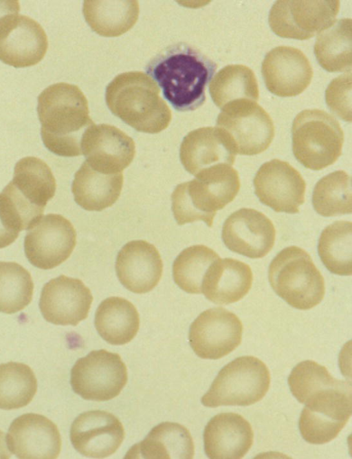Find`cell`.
<instances>
[{
	"label": "cell",
	"mask_w": 352,
	"mask_h": 459,
	"mask_svg": "<svg viewBox=\"0 0 352 459\" xmlns=\"http://www.w3.org/2000/svg\"><path fill=\"white\" fill-rule=\"evenodd\" d=\"M194 454L195 445L189 431L180 424L164 422L131 447L124 458L192 459Z\"/></svg>",
	"instance_id": "obj_26"
},
{
	"label": "cell",
	"mask_w": 352,
	"mask_h": 459,
	"mask_svg": "<svg viewBox=\"0 0 352 459\" xmlns=\"http://www.w3.org/2000/svg\"><path fill=\"white\" fill-rule=\"evenodd\" d=\"M271 287L289 306L309 310L319 304L325 294L324 277L304 249L283 248L271 261L268 270Z\"/></svg>",
	"instance_id": "obj_5"
},
{
	"label": "cell",
	"mask_w": 352,
	"mask_h": 459,
	"mask_svg": "<svg viewBox=\"0 0 352 459\" xmlns=\"http://www.w3.org/2000/svg\"><path fill=\"white\" fill-rule=\"evenodd\" d=\"M92 301L91 290L80 279L61 275L44 285L39 308L47 321L75 326L88 317Z\"/></svg>",
	"instance_id": "obj_17"
},
{
	"label": "cell",
	"mask_w": 352,
	"mask_h": 459,
	"mask_svg": "<svg viewBox=\"0 0 352 459\" xmlns=\"http://www.w3.org/2000/svg\"><path fill=\"white\" fill-rule=\"evenodd\" d=\"M76 244V232L65 217L50 213L41 217L27 233L24 251L31 264L54 268L66 261Z\"/></svg>",
	"instance_id": "obj_12"
},
{
	"label": "cell",
	"mask_w": 352,
	"mask_h": 459,
	"mask_svg": "<svg viewBox=\"0 0 352 459\" xmlns=\"http://www.w3.org/2000/svg\"><path fill=\"white\" fill-rule=\"evenodd\" d=\"M235 155L228 136L217 127L189 132L183 139L179 153L185 169L195 176L218 164L232 165Z\"/></svg>",
	"instance_id": "obj_23"
},
{
	"label": "cell",
	"mask_w": 352,
	"mask_h": 459,
	"mask_svg": "<svg viewBox=\"0 0 352 459\" xmlns=\"http://www.w3.org/2000/svg\"><path fill=\"white\" fill-rule=\"evenodd\" d=\"M261 202L274 211L297 213L305 202L306 183L289 162L273 159L263 164L254 178Z\"/></svg>",
	"instance_id": "obj_14"
},
{
	"label": "cell",
	"mask_w": 352,
	"mask_h": 459,
	"mask_svg": "<svg viewBox=\"0 0 352 459\" xmlns=\"http://www.w3.org/2000/svg\"><path fill=\"white\" fill-rule=\"evenodd\" d=\"M123 180L122 173H102L93 169L85 161L75 173L72 182L74 200L87 211H101L118 200Z\"/></svg>",
	"instance_id": "obj_27"
},
{
	"label": "cell",
	"mask_w": 352,
	"mask_h": 459,
	"mask_svg": "<svg viewBox=\"0 0 352 459\" xmlns=\"http://www.w3.org/2000/svg\"><path fill=\"white\" fill-rule=\"evenodd\" d=\"M217 68V65L197 48L178 43L161 50L146 70L177 111H190L204 103L206 87Z\"/></svg>",
	"instance_id": "obj_1"
},
{
	"label": "cell",
	"mask_w": 352,
	"mask_h": 459,
	"mask_svg": "<svg viewBox=\"0 0 352 459\" xmlns=\"http://www.w3.org/2000/svg\"><path fill=\"white\" fill-rule=\"evenodd\" d=\"M5 440L4 433L0 430V459H8L10 457Z\"/></svg>",
	"instance_id": "obj_41"
},
{
	"label": "cell",
	"mask_w": 352,
	"mask_h": 459,
	"mask_svg": "<svg viewBox=\"0 0 352 459\" xmlns=\"http://www.w3.org/2000/svg\"><path fill=\"white\" fill-rule=\"evenodd\" d=\"M116 272L120 283L129 290L143 294L159 283L163 263L157 249L144 240L126 243L118 252Z\"/></svg>",
	"instance_id": "obj_22"
},
{
	"label": "cell",
	"mask_w": 352,
	"mask_h": 459,
	"mask_svg": "<svg viewBox=\"0 0 352 459\" xmlns=\"http://www.w3.org/2000/svg\"><path fill=\"white\" fill-rule=\"evenodd\" d=\"M212 248L194 245L183 250L173 264L175 283L190 294H201L204 277L210 266L219 259Z\"/></svg>",
	"instance_id": "obj_36"
},
{
	"label": "cell",
	"mask_w": 352,
	"mask_h": 459,
	"mask_svg": "<svg viewBox=\"0 0 352 459\" xmlns=\"http://www.w3.org/2000/svg\"><path fill=\"white\" fill-rule=\"evenodd\" d=\"M221 238L231 251L258 259L272 250L276 239V229L272 222L262 212L242 208L226 220Z\"/></svg>",
	"instance_id": "obj_16"
},
{
	"label": "cell",
	"mask_w": 352,
	"mask_h": 459,
	"mask_svg": "<svg viewBox=\"0 0 352 459\" xmlns=\"http://www.w3.org/2000/svg\"><path fill=\"white\" fill-rule=\"evenodd\" d=\"M270 384L269 370L261 360L252 356H240L219 371L201 401L208 407L248 406L261 401Z\"/></svg>",
	"instance_id": "obj_8"
},
{
	"label": "cell",
	"mask_w": 352,
	"mask_h": 459,
	"mask_svg": "<svg viewBox=\"0 0 352 459\" xmlns=\"http://www.w3.org/2000/svg\"><path fill=\"white\" fill-rule=\"evenodd\" d=\"M261 72L267 89L278 96H296L310 84L313 69L305 54L291 46H278L265 55Z\"/></svg>",
	"instance_id": "obj_21"
},
{
	"label": "cell",
	"mask_w": 352,
	"mask_h": 459,
	"mask_svg": "<svg viewBox=\"0 0 352 459\" xmlns=\"http://www.w3.org/2000/svg\"><path fill=\"white\" fill-rule=\"evenodd\" d=\"M351 27L350 18L340 19L317 34L314 53L318 63L325 70L351 72Z\"/></svg>",
	"instance_id": "obj_31"
},
{
	"label": "cell",
	"mask_w": 352,
	"mask_h": 459,
	"mask_svg": "<svg viewBox=\"0 0 352 459\" xmlns=\"http://www.w3.org/2000/svg\"><path fill=\"white\" fill-rule=\"evenodd\" d=\"M19 232L12 226L0 202V248L12 244L19 237Z\"/></svg>",
	"instance_id": "obj_39"
},
{
	"label": "cell",
	"mask_w": 352,
	"mask_h": 459,
	"mask_svg": "<svg viewBox=\"0 0 352 459\" xmlns=\"http://www.w3.org/2000/svg\"><path fill=\"white\" fill-rule=\"evenodd\" d=\"M172 211L179 225L203 221L211 227L221 208L208 185L195 178L178 184L171 195Z\"/></svg>",
	"instance_id": "obj_30"
},
{
	"label": "cell",
	"mask_w": 352,
	"mask_h": 459,
	"mask_svg": "<svg viewBox=\"0 0 352 459\" xmlns=\"http://www.w3.org/2000/svg\"><path fill=\"white\" fill-rule=\"evenodd\" d=\"M20 10L19 1H0V19L8 14L18 13Z\"/></svg>",
	"instance_id": "obj_40"
},
{
	"label": "cell",
	"mask_w": 352,
	"mask_h": 459,
	"mask_svg": "<svg viewBox=\"0 0 352 459\" xmlns=\"http://www.w3.org/2000/svg\"><path fill=\"white\" fill-rule=\"evenodd\" d=\"M156 83L142 72L116 76L106 88L111 111L138 131L157 134L169 125L172 114Z\"/></svg>",
	"instance_id": "obj_3"
},
{
	"label": "cell",
	"mask_w": 352,
	"mask_h": 459,
	"mask_svg": "<svg viewBox=\"0 0 352 459\" xmlns=\"http://www.w3.org/2000/svg\"><path fill=\"white\" fill-rule=\"evenodd\" d=\"M48 47L47 36L34 19L18 13L0 19V61L14 67L40 62Z\"/></svg>",
	"instance_id": "obj_15"
},
{
	"label": "cell",
	"mask_w": 352,
	"mask_h": 459,
	"mask_svg": "<svg viewBox=\"0 0 352 459\" xmlns=\"http://www.w3.org/2000/svg\"><path fill=\"white\" fill-rule=\"evenodd\" d=\"M140 12L138 1H93L83 3L85 21L97 34L118 36L129 31L137 22Z\"/></svg>",
	"instance_id": "obj_29"
},
{
	"label": "cell",
	"mask_w": 352,
	"mask_h": 459,
	"mask_svg": "<svg viewBox=\"0 0 352 459\" xmlns=\"http://www.w3.org/2000/svg\"><path fill=\"white\" fill-rule=\"evenodd\" d=\"M312 204L315 211L324 217H333L352 212L351 182L344 171H333L321 178L316 184Z\"/></svg>",
	"instance_id": "obj_34"
},
{
	"label": "cell",
	"mask_w": 352,
	"mask_h": 459,
	"mask_svg": "<svg viewBox=\"0 0 352 459\" xmlns=\"http://www.w3.org/2000/svg\"><path fill=\"white\" fill-rule=\"evenodd\" d=\"M340 1L278 0L269 14L272 30L283 38L307 40L331 26Z\"/></svg>",
	"instance_id": "obj_11"
},
{
	"label": "cell",
	"mask_w": 352,
	"mask_h": 459,
	"mask_svg": "<svg viewBox=\"0 0 352 459\" xmlns=\"http://www.w3.org/2000/svg\"><path fill=\"white\" fill-rule=\"evenodd\" d=\"M56 189L55 178L46 162L28 156L16 162L13 178L0 195L21 231L30 229L38 221Z\"/></svg>",
	"instance_id": "obj_4"
},
{
	"label": "cell",
	"mask_w": 352,
	"mask_h": 459,
	"mask_svg": "<svg viewBox=\"0 0 352 459\" xmlns=\"http://www.w3.org/2000/svg\"><path fill=\"white\" fill-rule=\"evenodd\" d=\"M351 73L335 78L325 92L329 108L343 120L351 122Z\"/></svg>",
	"instance_id": "obj_38"
},
{
	"label": "cell",
	"mask_w": 352,
	"mask_h": 459,
	"mask_svg": "<svg viewBox=\"0 0 352 459\" xmlns=\"http://www.w3.org/2000/svg\"><path fill=\"white\" fill-rule=\"evenodd\" d=\"M34 283L29 271L14 261H0V312L13 314L32 301Z\"/></svg>",
	"instance_id": "obj_37"
},
{
	"label": "cell",
	"mask_w": 352,
	"mask_h": 459,
	"mask_svg": "<svg viewBox=\"0 0 352 459\" xmlns=\"http://www.w3.org/2000/svg\"><path fill=\"white\" fill-rule=\"evenodd\" d=\"M351 384L346 381L318 388L305 396L299 429L307 442L322 445L333 440L352 412Z\"/></svg>",
	"instance_id": "obj_7"
},
{
	"label": "cell",
	"mask_w": 352,
	"mask_h": 459,
	"mask_svg": "<svg viewBox=\"0 0 352 459\" xmlns=\"http://www.w3.org/2000/svg\"><path fill=\"white\" fill-rule=\"evenodd\" d=\"M8 449L21 459H54L61 450L57 426L47 417L24 414L11 423L6 435Z\"/></svg>",
	"instance_id": "obj_19"
},
{
	"label": "cell",
	"mask_w": 352,
	"mask_h": 459,
	"mask_svg": "<svg viewBox=\"0 0 352 459\" xmlns=\"http://www.w3.org/2000/svg\"><path fill=\"white\" fill-rule=\"evenodd\" d=\"M37 112L41 138L49 151L64 157L82 155V135L94 122L78 86L64 82L48 86L38 97Z\"/></svg>",
	"instance_id": "obj_2"
},
{
	"label": "cell",
	"mask_w": 352,
	"mask_h": 459,
	"mask_svg": "<svg viewBox=\"0 0 352 459\" xmlns=\"http://www.w3.org/2000/svg\"><path fill=\"white\" fill-rule=\"evenodd\" d=\"M253 274L249 265L232 258L218 259L207 270L201 293L219 305L239 301L252 288Z\"/></svg>",
	"instance_id": "obj_25"
},
{
	"label": "cell",
	"mask_w": 352,
	"mask_h": 459,
	"mask_svg": "<svg viewBox=\"0 0 352 459\" xmlns=\"http://www.w3.org/2000/svg\"><path fill=\"white\" fill-rule=\"evenodd\" d=\"M250 423L236 413H221L212 417L204 431V450L211 459H240L253 445Z\"/></svg>",
	"instance_id": "obj_24"
},
{
	"label": "cell",
	"mask_w": 352,
	"mask_h": 459,
	"mask_svg": "<svg viewBox=\"0 0 352 459\" xmlns=\"http://www.w3.org/2000/svg\"><path fill=\"white\" fill-rule=\"evenodd\" d=\"M94 323L104 341L120 345L130 342L137 334L140 316L131 302L122 297H111L103 300L98 307Z\"/></svg>",
	"instance_id": "obj_28"
},
{
	"label": "cell",
	"mask_w": 352,
	"mask_h": 459,
	"mask_svg": "<svg viewBox=\"0 0 352 459\" xmlns=\"http://www.w3.org/2000/svg\"><path fill=\"white\" fill-rule=\"evenodd\" d=\"M293 153L305 167L322 170L342 154L344 132L338 121L325 111L305 109L292 125Z\"/></svg>",
	"instance_id": "obj_6"
},
{
	"label": "cell",
	"mask_w": 352,
	"mask_h": 459,
	"mask_svg": "<svg viewBox=\"0 0 352 459\" xmlns=\"http://www.w3.org/2000/svg\"><path fill=\"white\" fill-rule=\"evenodd\" d=\"M82 154L94 169L119 173L130 165L135 154L133 140L120 129L107 124H92L81 139Z\"/></svg>",
	"instance_id": "obj_18"
},
{
	"label": "cell",
	"mask_w": 352,
	"mask_h": 459,
	"mask_svg": "<svg viewBox=\"0 0 352 459\" xmlns=\"http://www.w3.org/2000/svg\"><path fill=\"white\" fill-rule=\"evenodd\" d=\"M37 391V380L26 364L8 362L0 365V409L10 410L28 405Z\"/></svg>",
	"instance_id": "obj_35"
},
{
	"label": "cell",
	"mask_w": 352,
	"mask_h": 459,
	"mask_svg": "<svg viewBox=\"0 0 352 459\" xmlns=\"http://www.w3.org/2000/svg\"><path fill=\"white\" fill-rule=\"evenodd\" d=\"M217 127L228 136L236 153L253 156L265 151L275 134L273 120L256 102L232 103L219 113Z\"/></svg>",
	"instance_id": "obj_9"
},
{
	"label": "cell",
	"mask_w": 352,
	"mask_h": 459,
	"mask_svg": "<svg viewBox=\"0 0 352 459\" xmlns=\"http://www.w3.org/2000/svg\"><path fill=\"white\" fill-rule=\"evenodd\" d=\"M127 379V369L120 356L102 349L76 362L70 383L74 392L84 399L106 401L119 395Z\"/></svg>",
	"instance_id": "obj_10"
},
{
	"label": "cell",
	"mask_w": 352,
	"mask_h": 459,
	"mask_svg": "<svg viewBox=\"0 0 352 459\" xmlns=\"http://www.w3.org/2000/svg\"><path fill=\"white\" fill-rule=\"evenodd\" d=\"M124 436L120 420L101 410L82 413L70 429V440L74 449L82 455L94 458H103L114 453Z\"/></svg>",
	"instance_id": "obj_20"
},
{
	"label": "cell",
	"mask_w": 352,
	"mask_h": 459,
	"mask_svg": "<svg viewBox=\"0 0 352 459\" xmlns=\"http://www.w3.org/2000/svg\"><path fill=\"white\" fill-rule=\"evenodd\" d=\"M243 329L242 322L233 312L222 307L209 308L190 325L189 343L199 357L219 359L241 344Z\"/></svg>",
	"instance_id": "obj_13"
},
{
	"label": "cell",
	"mask_w": 352,
	"mask_h": 459,
	"mask_svg": "<svg viewBox=\"0 0 352 459\" xmlns=\"http://www.w3.org/2000/svg\"><path fill=\"white\" fill-rule=\"evenodd\" d=\"M318 255L331 273L350 276L352 274V223L336 221L321 233Z\"/></svg>",
	"instance_id": "obj_33"
},
{
	"label": "cell",
	"mask_w": 352,
	"mask_h": 459,
	"mask_svg": "<svg viewBox=\"0 0 352 459\" xmlns=\"http://www.w3.org/2000/svg\"><path fill=\"white\" fill-rule=\"evenodd\" d=\"M213 102L221 109L242 100L257 102L259 90L253 71L244 65H228L219 70L209 85Z\"/></svg>",
	"instance_id": "obj_32"
}]
</instances>
